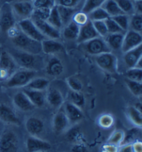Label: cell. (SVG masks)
<instances>
[{"mask_svg":"<svg viewBox=\"0 0 142 152\" xmlns=\"http://www.w3.org/2000/svg\"><path fill=\"white\" fill-rule=\"evenodd\" d=\"M22 92L27 96V97L29 99L31 102L34 106L42 107L44 105L45 99L46 98H45V96L42 91L24 88Z\"/></svg>","mask_w":142,"mask_h":152,"instance_id":"22","label":"cell"},{"mask_svg":"<svg viewBox=\"0 0 142 152\" xmlns=\"http://www.w3.org/2000/svg\"><path fill=\"white\" fill-rule=\"evenodd\" d=\"M64 113L69 120V122L76 123L81 121L83 118V113L81 110V108L74 105L70 102H67L64 107Z\"/></svg>","mask_w":142,"mask_h":152,"instance_id":"17","label":"cell"},{"mask_svg":"<svg viewBox=\"0 0 142 152\" xmlns=\"http://www.w3.org/2000/svg\"><path fill=\"white\" fill-rule=\"evenodd\" d=\"M67 83L71 90L81 92L83 89V83L79 79L74 77H70L67 79Z\"/></svg>","mask_w":142,"mask_h":152,"instance_id":"43","label":"cell"},{"mask_svg":"<svg viewBox=\"0 0 142 152\" xmlns=\"http://www.w3.org/2000/svg\"><path fill=\"white\" fill-rule=\"evenodd\" d=\"M64 67L60 59L56 57H53L49 60L47 65L46 71L49 75L52 77L60 75L63 72Z\"/></svg>","mask_w":142,"mask_h":152,"instance_id":"23","label":"cell"},{"mask_svg":"<svg viewBox=\"0 0 142 152\" xmlns=\"http://www.w3.org/2000/svg\"><path fill=\"white\" fill-rule=\"evenodd\" d=\"M129 27L131 30L141 33L142 31V17L140 14H135L132 16L129 22Z\"/></svg>","mask_w":142,"mask_h":152,"instance_id":"38","label":"cell"},{"mask_svg":"<svg viewBox=\"0 0 142 152\" xmlns=\"http://www.w3.org/2000/svg\"><path fill=\"white\" fill-rule=\"evenodd\" d=\"M125 83L126 84L127 88L132 94L136 96H139L142 94V85L141 83L135 81H132L127 78L125 79Z\"/></svg>","mask_w":142,"mask_h":152,"instance_id":"35","label":"cell"},{"mask_svg":"<svg viewBox=\"0 0 142 152\" xmlns=\"http://www.w3.org/2000/svg\"><path fill=\"white\" fill-rule=\"evenodd\" d=\"M119 148L116 145H110V144H107L103 146L104 152H117Z\"/></svg>","mask_w":142,"mask_h":152,"instance_id":"53","label":"cell"},{"mask_svg":"<svg viewBox=\"0 0 142 152\" xmlns=\"http://www.w3.org/2000/svg\"><path fill=\"white\" fill-rule=\"evenodd\" d=\"M46 99L49 105L54 108L60 107L64 102L63 94L58 90L55 88H51L48 90Z\"/></svg>","mask_w":142,"mask_h":152,"instance_id":"24","label":"cell"},{"mask_svg":"<svg viewBox=\"0 0 142 152\" xmlns=\"http://www.w3.org/2000/svg\"><path fill=\"white\" fill-rule=\"evenodd\" d=\"M133 6H134V10L135 11L136 13L141 15V13H142V1L141 0L134 1Z\"/></svg>","mask_w":142,"mask_h":152,"instance_id":"51","label":"cell"},{"mask_svg":"<svg viewBox=\"0 0 142 152\" xmlns=\"http://www.w3.org/2000/svg\"><path fill=\"white\" fill-rule=\"evenodd\" d=\"M88 18L90 21H104L110 18V16L106 11L101 7L97 8V9L93 10L87 14Z\"/></svg>","mask_w":142,"mask_h":152,"instance_id":"33","label":"cell"},{"mask_svg":"<svg viewBox=\"0 0 142 152\" xmlns=\"http://www.w3.org/2000/svg\"><path fill=\"white\" fill-rule=\"evenodd\" d=\"M34 9L41 7L52 8L55 5V0H33L32 1Z\"/></svg>","mask_w":142,"mask_h":152,"instance_id":"48","label":"cell"},{"mask_svg":"<svg viewBox=\"0 0 142 152\" xmlns=\"http://www.w3.org/2000/svg\"><path fill=\"white\" fill-rule=\"evenodd\" d=\"M84 43H85L84 48L85 51L91 55L96 56V55L104 54V53L111 52V50H112L107 44L106 41L100 36Z\"/></svg>","mask_w":142,"mask_h":152,"instance_id":"5","label":"cell"},{"mask_svg":"<svg viewBox=\"0 0 142 152\" xmlns=\"http://www.w3.org/2000/svg\"><path fill=\"white\" fill-rule=\"evenodd\" d=\"M121 11L126 15L132 14L135 11L132 0H114Z\"/></svg>","mask_w":142,"mask_h":152,"instance_id":"37","label":"cell"},{"mask_svg":"<svg viewBox=\"0 0 142 152\" xmlns=\"http://www.w3.org/2000/svg\"><path fill=\"white\" fill-rule=\"evenodd\" d=\"M134 1H139V0H133Z\"/></svg>","mask_w":142,"mask_h":152,"instance_id":"58","label":"cell"},{"mask_svg":"<svg viewBox=\"0 0 142 152\" xmlns=\"http://www.w3.org/2000/svg\"><path fill=\"white\" fill-rule=\"evenodd\" d=\"M105 23L107 26L108 34H116V33H124V31L119 27V26L111 18L105 20Z\"/></svg>","mask_w":142,"mask_h":152,"instance_id":"45","label":"cell"},{"mask_svg":"<svg viewBox=\"0 0 142 152\" xmlns=\"http://www.w3.org/2000/svg\"><path fill=\"white\" fill-rule=\"evenodd\" d=\"M68 101L70 103L73 104L74 105L81 108L84 106L85 104V96L81 92H76L71 90L68 93Z\"/></svg>","mask_w":142,"mask_h":152,"instance_id":"32","label":"cell"},{"mask_svg":"<svg viewBox=\"0 0 142 152\" xmlns=\"http://www.w3.org/2000/svg\"><path fill=\"white\" fill-rule=\"evenodd\" d=\"M18 140L13 131H7L0 137V152H17Z\"/></svg>","mask_w":142,"mask_h":152,"instance_id":"10","label":"cell"},{"mask_svg":"<svg viewBox=\"0 0 142 152\" xmlns=\"http://www.w3.org/2000/svg\"><path fill=\"white\" fill-rule=\"evenodd\" d=\"M0 120L10 124H19L20 120L15 112L5 104L0 105Z\"/></svg>","mask_w":142,"mask_h":152,"instance_id":"19","label":"cell"},{"mask_svg":"<svg viewBox=\"0 0 142 152\" xmlns=\"http://www.w3.org/2000/svg\"><path fill=\"white\" fill-rule=\"evenodd\" d=\"M117 152H134L133 149V144L121 145V147L118 149Z\"/></svg>","mask_w":142,"mask_h":152,"instance_id":"54","label":"cell"},{"mask_svg":"<svg viewBox=\"0 0 142 152\" xmlns=\"http://www.w3.org/2000/svg\"><path fill=\"white\" fill-rule=\"evenodd\" d=\"M111 18L118 24L119 27H120L123 31H127L129 28L130 22L128 15H126V14H123V15L114 16V17H112Z\"/></svg>","mask_w":142,"mask_h":152,"instance_id":"39","label":"cell"},{"mask_svg":"<svg viewBox=\"0 0 142 152\" xmlns=\"http://www.w3.org/2000/svg\"><path fill=\"white\" fill-rule=\"evenodd\" d=\"M33 22L38 28L39 31L46 37L50 39L57 40L60 38V31L51 26L47 20H42L35 18H31Z\"/></svg>","mask_w":142,"mask_h":152,"instance_id":"11","label":"cell"},{"mask_svg":"<svg viewBox=\"0 0 142 152\" xmlns=\"http://www.w3.org/2000/svg\"><path fill=\"white\" fill-rule=\"evenodd\" d=\"M17 64L11 55L7 52L0 54V81H7L16 72Z\"/></svg>","mask_w":142,"mask_h":152,"instance_id":"3","label":"cell"},{"mask_svg":"<svg viewBox=\"0 0 142 152\" xmlns=\"http://www.w3.org/2000/svg\"><path fill=\"white\" fill-rule=\"evenodd\" d=\"M25 127L28 133L31 136H37L40 135L44 130V122L40 119L30 118L26 120Z\"/></svg>","mask_w":142,"mask_h":152,"instance_id":"20","label":"cell"},{"mask_svg":"<svg viewBox=\"0 0 142 152\" xmlns=\"http://www.w3.org/2000/svg\"><path fill=\"white\" fill-rule=\"evenodd\" d=\"M69 121L64 111H58L53 120V129L57 134H60L69 126Z\"/></svg>","mask_w":142,"mask_h":152,"instance_id":"18","label":"cell"},{"mask_svg":"<svg viewBox=\"0 0 142 152\" xmlns=\"http://www.w3.org/2000/svg\"><path fill=\"white\" fill-rule=\"evenodd\" d=\"M100 7L106 11L110 18L125 14L115 2L114 0H106Z\"/></svg>","mask_w":142,"mask_h":152,"instance_id":"27","label":"cell"},{"mask_svg":"<svg viewBox=\"0 0 142 152\" xmlns=\"http://www.w3.org/2000/svg\"><path fill=\"white\" fill-rule=\"evenodd\" d=\"M26 147L28 152L49 151L51 149L50 143L36 136H30L26 140Z\"/></svg>","mask_w":142,"mask_h":152,"instance_id":"13","label":"cell"},{"mask_svg":"<svg viewBox=\"0 0 142 152\" xmlns=\"http://www.w3.org/2000/svg\"><path fill=\"white\" fill-rule=\"evenodd\" d=\"M92 24H93L94 28H95V30L100 37L103 38V37H106L108 34L107 26L106 25V23H105V20L104 21H94L92 22Z\"/></svg>","mask_w":142,"mask_h":152,"instance_id":"46","label":"cell"},{"mask_svg":"<svg viewBox=\"0 0 142 152\" xmlns=\"http://www.w3.org/2000/svg\"><path fill=\"white\" fill-rule=\"evenodd\" d=\"M81 0H55L56 5H60L63 7L74 8L79 4Z\"/></svg>","mask_w":142,"mask_h":152,"instance_id":"50","label":"cell"},{"mask_svg":"<svg viewBox=\"0 0 142 152\" xmlns=\"http://www.w3.org/2000/svg\"><path fill=\"white\" fill-rule=\"evenodd\" d=\"M19 28L26 36L39 42H42L43 40L47 38L36 27L31 18L20 20Z\"/></svg>","mask_w":142,"mask_h":152,"instance_id":"8","label":"cell"},{"mask_svg":"<svg viewBox=\"0 0 142 152\" xmlns=\"http://www.w3.org/2000/svg\"><path fill=\"white\" fill-rule=\"evenodd\" d=\"M72 152H87V149L85 145L82 144H77L71 149Z\"/></svg>","mask_w":142,"mask_h":152,"instance_id":"52","label":"cell"},{"mask_svg":"<svg viewBox=\"0 0 142 152\" xmlns=\"http://www.w3.org/2000/svg\"><path fill=\"white\" fill-rule=\"evenodd\" d=\"M137 104V105H136L135 107L137 108V110H139V111H141V104L140 103H137V104Z\"/></svg>","mask_w":142,"mask_h":152,"instance_id":"56","label":"cell"},{"mask_svg":"<svg viewBox=\"0 0 142 152\" xmlns=\"http://www.w3.org/2000/svg\"><path fill=\"white\" fill-rule=\"evenodd\" d=\"M12 41L16 47L23 52L33 55H38L42 52L41 42L29 38L21 31L17 36L12 38Z\"/></svg>","mask_w":142,"mask_h":152,"instance_id":"1","label":"cell"},{"mask_svg":"<svg viewBox=\"0 0 142 152\" xmlns=\"http://www.w3.org/2000/svg\"><path fill=\"white\" fill-rule=\"evenodd\" d=\"M16 18L11 5L4 4L1 9L0 13V28L3 32L7 33L10 28L15 26Z\"/></svg>","mask_w":142,"mask_h":152,"instance_id":"6","label":"cell"},{"mask_svg":"<svg viewBox=\"0 0 142 152\" xmlns=\"http://www.w3.org/2000/svg\"><path fill=\"white\" fill-rule=\"evenodd\" d=\"M141 42L142 36L141 33L131 29L128 30L124 34L121 49L125 53L141 45Z\"/></svg>","mask_w":142,"mask_h":152,"instance_id":"12","label":"cell"},{"mask_svg":"<svg viewBox=\"0 0 142 152\" xmlns=\"http://www.w3.org/2000/svg\"><path fill=\"white\" fill-rule=\"evenodd\" d=\"M126 78L132 81L141 83L142 81V69L139 67H132L126 72Z\"/></svg>","mask_w":142,"mask_h":152,"instance_id":"40","label":"cell"},{"mask_svg":"<svg viewBox=\"0 0 142 152\" xmlns=\"http://www.w3.org/2000/svg\"><path fill=\"white\" fill-rule=\"evenodd\" d=\"M80 26L74 22L71 21L65 25L63 30V36L67 40H76L79 37Z\"/></svg>","mask_w":142,"mask_h":152,"instance_id":"28","label":"cell"},{"mask_svg":"<svg viewBox=\"0 0 142 152\" xmlns=\"http://www.w3.org/2000/svg\"><path fill=\"white\" fill-rule=\"evenodd\" d=\"M56 6L63 25H67L68 23L71 22V20L72 19L74 14L76 13L75 9L74 8L63 7V6L60 5Z\"/></svg>","mask_w":142,"mask_h":152,"instance_id":"29","label":"cell"},{"mask_svg":"<svg viewBox=\"0 0 142 152\" xmlns=\"http://www.w3.org/2000/svg\"><path fill=\"white\" fill-rule=\"evenodd\" d=\"M36 72L32 69H22L16 71L7 80V86L9 88L25 87L31 80L35 78Z\"/></svg>","mask_w":142,"mask_h":152,"instance_id":"2","label":"cell"},{"mask_svg":"<svg viewBox=\"0 0 142 152\" xmlns=\"http://www.w3.org/2000/svg\"><path fill=\"white\" fill-rule=\"evenodd\" d=\"M72 22H74L79 25V26H83L84 24H85L87 22L89 21V18H88L87 14H86L83 12H77V13H75L74 14L72 19Z\"/></svg>","mask_w":142,"mask_h":152,"instance_id":"44","label":"cell"},{"mask_svg":"<svg viewBox=\"0 0 142 152\" xmlns=\"http://www.w3.org/2000/svg\"><path fill=\"white\" fill-rule=\"evenodd\" d=\"M142 57V46L141 45L135 49L125 52L123 60L125 65L128 68L137 67L141 63Z\"/></svg>","mask_w":142,"mask_h":152,"instance_id":"14","label":"cell"},{"mask_svg":"<svg viewBox=\"0 0 142 152\" xmlns=\"http://www.w3.org/2000/svg\"><path fill=\"white\" fill-rule=\"evenodd\" d=\"M114 123V119L110 115H103L99 119V124L103 128H109Z\"/></svg>","mask_w":142,"mask_h":152,"instance_id":"49","label":"cell"},{"mask_svg":"<svg viewBox=\"0 0 142 152\" xmlns=\"http://www.w3.org/2000/svg\"><path fill=\"white\" fill-rule=\"evenodd\" d=\"M18 1H33V0H18Z\"/></svg>","mask_w":142,"mask_h":152,"instance_id":"57","label":"cell"},{"mask_svg":"<svg viewBox=\"0 0 142 152\" xmlns=\"http://www.w3.org/2000/svg\"><path fill=\"white\" fill-rule=\"evenodd\" d=\"M82 133L79 127H73L67 133V138L69 141L77 142L81 140Z\"/></svg>","mask_w":142,"mask_h":152,"instance_id":"47","label":"cell"},{"mask_svg":"<svg viewBox=\"0 0 142 152\" xmlns=\"http://www.w3.org/2000/svg\"><path fill=\"white\" fill-rule=\"evenodd\" d=\"M140 133H141L140 127H137V128L132 129L130 130L127 131L126 133H125L124 138H123V140L120 146L133 144L134 141L136 140L137 137L139 136Z\"/></svg>","mask_w":142,"mask_h":152,"instance_id":"34","label":"cell"},{"mask_svg":"<svg viewBox=\"0 0 142 152\" xmlns=\"http://www.w3.org/2000/svg\"><path fill=\"white\" fill-rule=\"evenodd\" d=\"M49 81L48 79L42 77L33 78L31 80L29 83L26 85L24 88L26 89H31L39 91H43L49 87Z\"/></svg>","mask_w":142,"mask_h":152,"instance_id":"26","label":"cell"},{"mask_svg":"<svg viewBox=\"0 0 142 152\" xmlns=\"http://www.w3.org/2000/svg\"><path fill=\"white\" fill-rule=\"evenodd\" d=\"M98 36H99L94 28L92 22L89 20L83 26H80V31L77 41L79 43H84Z\"/></svg>","mask_w":142,"mask_h":152,"instance_id":"15","label":"cell"},{"mask_svg":"<svg viewBox=\"0 0 142 152\" xmlns=\"http://www.w3.org/2000/svg\"><path fill=\"white\" fill-rule=\"evenodd\" d=\"M42 52L47 54H55L64 49L63 45L55 39L46 38L41 42Z\"/></svg>","mask_w":142,"mask_h":152,"instance_id":"16","label":"cell"},{"mask_svg":"<svg viewBox=\"0 0 142 152\" xmlns=\"http://www.w3.org/2000/svg\"><path fill=\"white\" fill-rule=\"evenodd\" d=\"M11 56L15 61L17 65H20L24 69H32L36 67V55L23 52V51H14L12 52Z\"/></svg>","mask_w":142,"mask_h":152,"instance_id":"7","label":"cell"},{"mask_svg":"<svg viewBox=\"0 0 142 152\" xmlns=\"http://www.w3.org/2000/svg\"><path fill=\"white\" fill-rule=\"evenodd\" d=\"M127 115L132 122L141 128L142 125L141 111L137 110L135 106H130L127 108Z\"/></svg>","mask_w":142,"mask_h":152,"instance_id":"31","label":"cell"},{"mask_svg":"<svg viewBox=\"0 0 142 152\" xmlns=\"http://www.w3.org/2000/svg\"><path fill=\"white\" fill-rule=\"evenodd\" d=\"M105 1L106 0H86L82 9V12L86 14L90 13L93 10L101 7Z\"/></svg>","mask_w":142,"mask_h":152,"instance_id":"36","label":"cell"},{"mask_svg":"<svg viewBox=\"0 0 142 152\" xmlns=\"http://www.w3.org/2000/svg\"><path fill=\"white\" fill-rule=\"evenodd\" d=\"M13 103L17 108L22 111H30L35 106L31 102L29 99L23 92H19L14 96Z\"/></svg>","mask_w":142,"mask_h":152,"instance_id":"21","label":"cell"},{"mask_svg":"<svg viewBox=\"0 0 142 152\" xmlns=\"http://www.w3.org/2000/svg\"><path fill=\"white\" fill-rule=\"evenodd\" d=\"M11 5L15 16H17L20 20L28 19L31 17L34 10L31 1H17Z\"/></svg>","mask_w":142,"mask_h":152,"instance_id":"9","label":"cell"},{"mask_svg":"<svg viewBox=\"0 0 142 152\" xmlns=\"http://www.w3.org/2000/svg\"><path fill=\"white\" fill-rule=\"evenodd\" d=\"M50 11H51V8H48V7L37 8V9H34L31 17L38 18V19H40L42 20H47L48 19L49 14H50Z\"/></svg>","mask_w":142,"mask_h":152,"instance_id":"41","label":"cell"},{"mask_svg":"<svg viewBox=\"0 0 142 152\" xmlns=\"http://www.w3.org/2000/svg\"><path fill=\"white\" fill-rule=\"evenodd\" d=\"M44 152H48V151H44Z\"/></svg>","mask_w":142,"mask_h":152,"instance_id":"59","label":"cell"},{"mask_svg":"<svg viewBox=\"0 0 142 152\" xmlns=\"http://www.w3.org/2000/svg\"><path fill=\"white\" fill-rule=\"evenodd\" d=\"M133 149L134 152H142V145L141 142L137 141L133 143Z\"/></svg>","mask_w":142,"mask_h":152,"instance_id":"55","label":"cell"},{"mask_svg":"<svg viewBox=\"0 0 142 152\" xmlns=\"http://www.w3.org/2000/svg\"><path fill=\"white\" fill-rule=\"evenodd\" d=\"M94 59L100 68L110 73L117 72L118 68V61L116 56L111 52L96 55Z\"/></svg>","mask_w":142,"mask_h":152,"instance_id":"4","label":"cell"},{"mask_svg":"<svg viewBox=\"0 0 142 152\" xmlns=\"http://www.w3.org/2000/svg\"><path fill=\"white\" fill-rule=\"evenodd\" d=\"M125 132H123L121 130H117L114 131L110 137H109L108 140V144H110V145H121V143L124 138Z\"/></svg>","mask_w":142,"mask_h":152,"instance_id":"42","label":"cell"},{"mask_svg":"<svg viewBox=\"0 0 142 152\" xmlns=\"http://www.w3.org/2000/svg\"><path fill=\"white\" fill-rule=\"evenodd\" d=\"M125 33H116V34H108L105 40L110 49L118 50L121 49Z\"/></svg>","mask_w":142,"mask_h":152,"instance_id":"25","label":"cell"},{"mask_svg":"<svg viewBox=\"0 0 142 152\" xmlns=\"http://www.w3.org/2000/svg\"><path fill=\"white\" fill-rule=\"evenodd\" d=\"M47 21L51 24V26H53V27L57 28V29L60 30L63 26V23H62L60 18L58 11L57 9V6L56 4L53 6V7L51 9L50 14L48 19L47 20Z\"/></svg>","mask_w":142,"mask_h":152,"instance_id":"30","label":"cell"}]
</instances>
